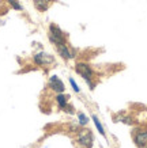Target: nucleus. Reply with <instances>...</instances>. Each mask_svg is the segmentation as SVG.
Instances as JSON below:
<instances>
[{
    "instance_id": "nucleus-9",
    "label": "nucleus",
    "mask_w": 147,
    "mask_h": 148,
    "mask_svg": "<svg viewBox=\"0 0 147 148\" xmlns=\"http://www.w3.org/2000/svg\"><path fill=\"white\" fill-rule=\"evenodd\" d=\"M55 99H56L57 105L63 109V110H64V108H66V106L68 105V97H67L66 94H64V92H61V94H57Z\"/></svg>"
},
{
    "instance_id": "nucleus-6",
    "label": "nucleus",
    "mask_w": 147,
    "mask_h": 148,
    "mask_svg": "<svg viewBox=\"0 0 147 148\" xmlns=\"http://www.w3.org/2000/svg\"><path fill=\"white\" fill-rule=\"evenodd\" d=\"M56 50H57L59 56H61L63 60H71V58L75 57L74 52H71V49L68 48L67 44H60V45H56Z\"/></svg>"
},
{
    "instance_id": "nucleus-8",
    "label": "nucleus",
    "mask_w": 147,
    "mask_h": 148,
    "mask_svg": "<svg viewBox=\"0 0 147 148\" xmlns=\"http://www.w3.org/2000/svg\"><path fill=\"white\" fill-rule=\"evenodd\" d=\"M33 1H34V7L41 12L46 11L49 8V5L52 4V0H33Z\"/></svg>"
},
{
    "instance_id": "nucleus-2",
    "label": "nucleus",
    "mask_w": 147,
    "mask_h": 148,
    "mask_svg": "<svg viewBox=\"0 0 147 148\" xmlns=\"http://www.w3.org/2000/svg\"><path fill=\"white\" fill-rule=\"evenodd\" d=\"M49 40H50V42L55 46L60 45V44H67V36H66V33L63 32L59 26L53 25V23L49 26Z\"/></svg>"
},
{
    "instance_id": "nucleus-13",
    "label": "nucleus",
    "mask_w": 147,
    "mask_h": 148,
    "mask_svg": "<svg viewBox=\"0 0 147 148\" xmlns=\"http://www.w3.org/2000/svg\"><path fill=\"white\" fill-rule=\"evenodd\" d=\"M70 83H71V87H72V90L75 91L76 94H78V92H79L80 91V88H79V86L76 84V82L74 80V79H72V77H70Z\"/></svg>"
},
{
    "instance_id": "nucleus-11",
    "label": "nucleus",
    "mask_w": 147,
    "mask_h": 148,
    "mask_svg": "<svg viewBox=\"0 0 147 148\" xmlns=\"http://www.w3.org/2000/svg\"><path fill=\"white\" fill-rule=\"evenodd\" d=\"M7 3H8L14 10H17V11H22V5L19 3V0H6Z\"/></svg>"
},
{
    "instance_id": "nucleus-5",
    "label": "nucleus",
    "mask_w": 147,
    "mask_h": 148,
    "mask_svg": "<svg viewBox=\"0 0 147 148\" xmlns=\"http://www.w3.org/2000/svg\"><path fill=\"white\" fill-rule=\"evenodd\" d=\"M49 87H50V90L55 91L56 94H61V92H64V90H66L64 83H63L61 79H59L56 75L49 77Z\"/></svg>"
},
{
    "instance_id": "nucleus-7",
    "label": "nucleus",
    "mask_w": 147,
    "mask_h": 148,
    "mask_svg": "<svg viewBox=\"0 0 147 148\" xmlns=\"http://www.w3.org/2000/svg\"><path fill=\"white\" fill-rule=\"evenodd\" d=\"M134 141H135V144H136L139 148L146 147L147 145V130L138 132V133L134 136Z\"/></svg>"
},
{
    "instance_id": "nucleus-12",
    "label": "nucleus",
    "mask_w": 147,
    "mask_h": 148,
    "mask_svg": "<svg viewBox=\"0 0 147 148\" xmlns=\"http://www.w3.org/2000/svg\"><path fill=\"white\" fill-rule=\"evenodd\" d=\"M78 118H79V124L80 125H87V122H89V118L83 114V113H78Z\"/></svg>"
},
{
    "instance_id": "nucleus-10",
    "label": "nucleus",
    "mask_w": 147,
    "mask_h": 148,
    "mask_svg": "<svg viewBox=\"0 0 147 148\" xmlns=\"http://www.w3.org/2000/svg\"><path fill=\"white\" fill-rule=\"evenodd\" d=\"M91 118H93L94 125H95V128L98 129V132H99V135L105 136V129H104V126H102V124H101V121L98 120V117H97V116H93Z\"/></svg>"
},
{
    "instance_id": "nucleus-3",
    "label": "nucleus",
    "mask_w": 147,
    "mask_h": 148,
    "mask_svg": "<svg viewBox=\"0 0 147 148\" xmlns=\"http://www.w3.org/2000/svg\"><path fill=\"white\" fill-rule=\"evenodd\" d=\"M76 141L82 148H91L93 147V133L89 129H80L78 130Z\"/></svg>"
},
{
    "instance_id": "nucleus-4",
    "label": "nucleus",
    "mask_w": 147,
    "mask_h": 148,
    "mask_svg": "<svg viewBox=\"0 0 147 148\" xmlns=\"http://www.w3.org/2000/svg\"><path fill=\"white\" fill-rule=\"evenodd\" d=\"M33 60L37 65L40 67H49L50 64L55 63V57L52 54L46 53V52H40V53H36L33 56Z\"/></svg>"
},
{
    "instance_id": "nucleus-1",
    "label": "nucleus",
    "mask_w": 147,
    "mask_h": 148,
    "mask_svg": "<svg viewBox=\"0 0 147 148\" xmlns=\"http://www.w3.org/2000/svg\"><path fill=\"white\" fill-rule=\"evenodd\" d=\"M75 71L78 75L82 76V79H85V82L89 84L90 88H94V71L89 64L86 63H76Z\"/></svg>"
}]
</instances>
